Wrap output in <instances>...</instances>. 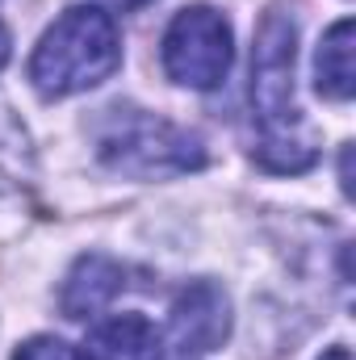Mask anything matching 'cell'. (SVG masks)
Segmentation results:
<instances>
[{
    "instance_id": "cell-6",
    "label": "cell",
    "mask_w": 356,
    "mask_h": 360,
    "mask_svg": "<svg viewBox=\"0 0 356 360\" xmlns=\"http://www.w3.org/2000/svg\"><path fill=\"white\" fill-rule=\"evenodd\" d=\"M126 289V269L113 260V256H101V252H89L80 256L68 281H63V293H59V306L68 319H92L101 314L117 293Z\"/></svg>"
},
{
    "instance_id": "cell-12",
    "label": "cell",
    "mask_w": 356,
    "mask_h": 360,
    "mask_svg": "<svg viewBox=\"0 0 356 360\" xmlns=\"http://www.w3.org/2000/svg\"><path fill=\"white\" fill-rule=\"evenodd\" d=\"M105 4H113V8H143L147 0H105Z\"/></svg>"
},
{
    "instance_id": "cell-3",
    "label": "cell",
    "mask_w": 356,
    "mask_h": 360,
    "mask_svg": "<svg viewBox=\"0 0 356 360\" xmlns=\"http://www.w3.org/2000/svg\"><path fill=\"white\" fill-rule=\"evenodd\" d=\"M96 155L109 172L130 180H172L205 168V143L193 130L134 105L105 109L96 126Z\"/></svg>"
},
{
    "instance_id": "cell-9",
    "label": "cell",
    "mask_w": 356,
    "mask_h": 360,
    "mask_svg": "<svg viewBox=\"0 0 356 360\" xmlns=\"http://www.w3.org/2000/svg\"><path fill=\"white\" fill-rule=\"evenodd\" d=\"M13 360H84V356H80V348L63 344L59 335H34V340L17 344Z\"/></svg>"
},
{
    "instance_id": "cell-8",
    "label": "cell",
    "mask_w": 356,
    "mask_h": 360,
    "mask_svg": "<svg viewBox=\"0 0 356 360\" xmlns=\"http://www.w3.org/2000/svg\"><path fill=\"white\" fill-rule=\"evenodd\" d=\"M314 89L327 101H352L356 92V63H352V17H340L314 55Z\"/></svg>"
},
{
    "instance_id": "cell-4",
    "label": "cell",
    "mask_w": 356,
    "mask_h": 360,
    "mask_svg": "<svg viewBox=\"0 0 356 360\" xmlns=\"http://www.w3.org/2000/svg\"><path fill=\"white\" fill-rule=\"evenodd\" d=\"M160 59H164L168 80H177L184 89H218L231 72V59H235V38H231L227 17L210 4L180 8L172 25L164 30Z\"/></svg>"
},
{
    "instance_id": "cell-2",
    "label": "cell",
    "mask_w": 356,
    "mask_h": 360,
    "mask_svg": "<svg viewBox=\"0 0 356 360\" xmlns=\"http://www.w3.org/2000/svg\"><path fill=\"white\" fill-rule=\"evenodd\" d=\"M122 68V34L96 4H72L34 46L30 80L46 101L105 84Z\"/></svg>"
},
{
    "instance_id": "cell-13",
    "label": "cell",
    "mask_w": 356,
    "mask_h": 360,
    "mask_svg": "<svg viewBox=\"0 0 356 360\" xmlns=\"http://www.w3.org/2000/svg\"><path fill=\"white\" fill-rule=\"evenodd\" d=\"M323 360H352V356H348V348H344V344H336V348H331Z\"/></svg>"
},
{
    "instance_id": "cell-1",
    "label": "cell",
    "mask_w": 356,
    "mask_h": 360,
    "mask_svg": "<svg viewBox=\"0 0 356 360\" xmlns=\"http://www.w3.org/2000/svg\"><path fill=\"white\" fill-rule=\"evenodd\" d=\"M293 59H298V21L281 4L268 8L256 30L252 51V126H256V164L276 176H298L319 164L314 126L302 117L293 96Z\"/></svg>"
},
{
    "instance_id": "cell-11",
    "label": "cell",
    "mask_w": 356,
    "mask_h": 360,
    "mask_svg": "<svg viewBox=\"0 0 356 360\" xmlns=\"http://www.w3.org/2000/svg\"><path fill=\"white\" fill-rule=\"evenodd\" d=\"M8 55H13V38H8V30L0 25V72H4V63H8Z\"/></svg>"
},
{
    "instance_id": "cell-10",
    "label": "cell",
    "mask_w": 356,
    "mask_h": 360,
    "mask_svg": "<svg viewBox=\"0 0 356 360\" xmlns=\"http://www.w3.org/2000/svg\"><path fill=\"white\" fill-rule=\"evenodd\" d=\"M340 188H344V197H352V143H344V151H340Z\"/></svg>"
},
{
    "instance_id": "cell-5",
    "label": "cell",
    "mask_w": 356,
    "mask_h": 360,
    "mask_svg": "<svg viewBox=\"0 0 356 360\" xmlns=\"http://www.w3.org/2000/svg\"><path fill=\"white\" fill-rule=\"evenodd\" d=\"M168 340L180 356L218 352L231 340V297L218 281H193L180 289L168 314Z\"/></svg>"
},
{
    "instance_id": "cell-7",
    "label": "cell",
    "mask_w": 356,
    "mask_h": 360,
    "mask_svg": "<svg viewBox=\"0 0 356 360\" xmlns=\"http://www.w3.org/2000/svg\"><path fill=\"white\" fill-rule=\"evenodd\" d=\"M164 340L147 314H113L96 323L80 348L84 360H160Z\"/></svg>"
}]
</instances>
